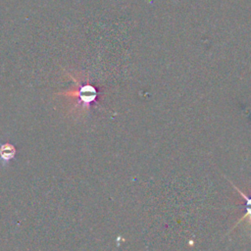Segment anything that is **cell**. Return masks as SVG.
I'll use <instances>...</instances> for the list:
<instances>
[{"instance_id":"2","label":"cell","mask_w":251,"mask_h":251,"mask_svg":"<svg viewBox=\"0 0 251 251\" xmlns=\"http://www.w3.org/2000/svg\"><path fill=\"white\" fill-rule=\"evenodd\" d=\"M77 97H79V100L84 104L88 105L90 104L96 97V90L91 85H82L79 87V90L76 92Z\"/></svg>"},{"instance_id":"1","label":"cell","mask_w":251,"mask_h":251,"mask_svg":"<svg viewBox=\"0 0 251 251\" xmlns=\"http://www.w3.org/2000/svg\"><path fill=\"white\" fill-rule=\"evenodd\" d=\"M17 153L16 146L9 141L0 144V164L1 167H6L10 162L15 159Z\"/></svg>"}]
</instances>
